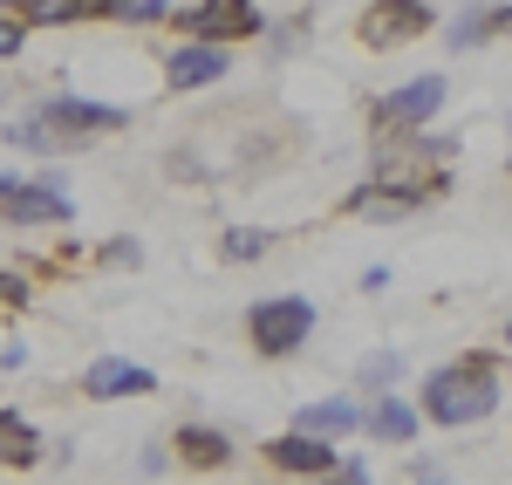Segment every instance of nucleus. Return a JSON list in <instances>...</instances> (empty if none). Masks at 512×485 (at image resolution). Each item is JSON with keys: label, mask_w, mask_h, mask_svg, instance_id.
Here are the masks:
<instances>
[{"label": "nucleus", "mask_w": 512, "mask_h": 485, "mask_svg": "<svg viewBox=\"0 0 512 485\" xmlns=\"http://www.w3.org/2000/svg\"><path fill=\"white\" fill-rule=\"evenodd\" d=\"M492 404H499V383L478 363L437 369L431 383H424V410H431L437 424H478V417H492Z\"/></svg>", "instance_id": "f257e3e1"}, {"label": "nucleus", "mask_w": 512, "mask_h": 485, "mask_svg": "<svg viewBox=\"0 0 512 485\" xmlns=\"http://www.w3.org/2000/svg\"><path fill=\"white\" fill-rule=\"evenodd\" d=\"M246 335H253L260 356H294V349L315 335V308H308L301 294H274V301H260V308L246 315Z\"/></svg>", "instance_id": "f03ea898"}, {"label": "nucleus", "mask_w": 512, "mask_h": 485, "mask_svg": "<svg viewBox=\"0 0 512 485\" xmlns=\"http://www.w3.org/2000/svg\"><path fill=\"white\" fill-rule=\"evenodd\" d=\"M424 28H431L424 0H376V7L362 14V41H369V48H396V41H417Z\"/></svg>", "instance_id": "7ed1b4c3"}, {"label": "nucleus", "mask_w": 512, "mask_h": 485, "mask_svg": "<svg viewBox=\"0 0 512 485\" xmlns=\"http://www.w3.org/2000/svg\"><path fill=\"white\" fill-rule=\"evenodd\" d=\"M226 76V41H178L171 48V62H164V82L171 89H205V82Z\"/></svg>", "instance_id": "20e7f679"}, {"label": "nucleus", "mask_w": 512, "mask_h": 485, "mask_svg": "<svg viewBox=\"0 0 512 485\" xmlns=\"http://www.w3.org/2000/svg\"><path fill=\"white\" fill-rule=\"evenodd\" d=\"M185 21V35L198 41H233V35H260V14L246 7V0H205L192 14H178Z\"/></svg>", "instance_id": "39448f33"}, {"label": "nucleus", "mask_w": 512, "mask_h": 485, "mask_svg": "<svg viewBox=\"0 0 512 485\" xmlns=\"http://www.w3.org/2000/svg\"><path fill=\"white\" fill-rule=\"evenodd\" d=\"M437 103H444V76H417V82H403L390 103H383V123H396V130H417V123L437 117Z\"/></svg>", "instance_id": "423d86ee"}, {"label": "nucleus", "mask_w": 512, "mask_h": 485, "mask_svg": "<svg viewBox=\"0 0 512 485\" xmlns=\"http://www.w3.org/2000/svg\"><path fill=\"white\" fill-rule=\"evenodd\" d=\"M267 458H274L280 472H335V451L321 445L315 431H287V438H274Z\"/></svg>", "instance_id": "0eeeda50"}, {"label": "nucleus", "mask_w": 512, "mask_h": 485, "mask_svg": "<svg viewBox=\"0 0 512 485\" xmlns=\"http://www.w3.org/2000/svg\"><path fill=\"white\" fill-rule=\"evenodd\" d=\"M151 383H158L151 369L123 363V356H110V363H96L89 376H82V390H89V397H130V390H151Z\"/></svg>", "instance_id": "6e6552de"}, {"label": "nucleus", "mask_w": 512, "mask_h": 485, "mask_svg": "<svg viewBox=\"0 0 512 485\" xmlns=\"http://www.w3.org/2000/svg\"><path fill=\"white\" fill-rule=\"evenodd\" d=\"M178 458H185V465H198V472H219V465L233 458V445H226V431L185 424V431H178Z\"/></svg>", "instance_id": "1a4fd4ad"}, {"label": "nucleus", "mask_w": 512, "mask_h": 485, "mask_svg": "<svg viewBox=\"0 0 512 485\" xmlns=\"http://www.w3.org/2000/svg\"><path fill=\"white\" fill-rule=\"evenodd\" d=\"M362 417H355L349 397H328V404H308L301 417H294V431H315V438H328V431H355Z\"/></svg>", "instance_id": "9d476101"}, {"label": "nucleus", "mask_w": 512, "mask_h": 485, "mask_svg": "<svg viewBox=\"0 0 512 485\" xmlns=\"http://www.w3.org/2000/svg\"><path fill=\"white\" fill-rule=\"evenodd\" d=\"M55 123H69V130H117V123H130V117H123V110H110V103L69 96V103H55Z\"/></svg>", "instance_id": "9b49d317"}, {"label": "nucleus", "mask_w": 512, "mask_h": 485, "mask_svg": "<svg viewBox=\"0 0 512 485\" xmlns=\"http://www.w3.org/2000/svg\"><path fill=\"white\" fill-rule=\"evenodd\" d=\"M7 212H14L21 226H41V219H69V199H62V192L28 185V192H14V199H7Z\"/></svg>", "instance_id": "f8f14e48"}, {"label": "nucleus", "mask_w": 512, "mask_h": 485, "mask_svg": "<svg viewBox=\"0 0 512 485\" xmlns=\"http://www.w3.org/2000/svg\"><path fill=\"white\" fill-rule=\"evenodd\" d=\"M369 431H376V438H390V445H410V431H417V410L410 404H376V417H369Z\"/></svg>", "instance_id": "ddd939ff"}, {"label": "nucleus", "mask_w": 512, "mask_h": 485, "mask_svg": "<svg viewBox=\"0 0 512 485\" xmlns=\"http://www.w3.org/2000/svg\"><path fill=\"white\" fill-rule=\"evenodd\" d=\"M41 28H62V21H82V14H103V0H28Z\"/></svg>", "instance_id": "4468645a"}, {"label": "nucleus", "mask_w": 512, "mask_h": 485, "mask_svg": "<svg viewBox=\"0 0 512 485\" xmlns=\"http://www.w3.org/2000/svg\"><path fill=\"white\" fill-rule=\"evenodd\" d=\"M35 458V431L21 417H0V465H28Z\"/></svg>", "instance_id": "2eb2a0df"}, {"label": "nucleus", "mask_w": 512, "mask_h": 485, "mask_svg": "<svg viewBox=\"0 0 512 485\" xmlns=\"http://www.w3.org/2000/svg\"><path fill=\"white\" fill-rule=\"evenodd\" d=\"M103 14L130 21V28H151V21H164V0H103Z\"/></svg>", "instance_id": "dca6fc26"}, {"label": "nucleus", "mask_w": 512, "mask_h": 485, "mask_svg": "<svg viewBox=\"0 0 512 485\" xmlns=\"http://www.w3.org/2000/svg\"><path fill=\"white\" fill-rule=\"evenodd\" d=\"M485 35H499V7H485V14H472V21H458V28H451V48H478Z\"/></svg>", "instance_id": "f3484780"}, {"label": "nucleus", "mask_w": 512, "mask_h": 485, "mask_svg": "<svg viewBox=\"0 0 512 485\" xmlns=\"http://www.w3.org/2000/svg\"><path fill=\"white\" fill-rule=\"evenodd\" d=\"M267 253V233H226V260H260Z\"/></svg>", "instance_id": "a211bd4d"}, {"label": "nucleus", "mask_w": 512, "mask_h": 485, "mask_svg": "<svg viewBox=\"0 0 512 485\" xmlns=\"http://www.w3.org/2000/svg\"><path fill=\"white\" fill-rule=\"evenodd\" d=\"M362 376H369V383H390V376H396V356H369V369H362Z\"/></svg>", "instance_id": "6ab92c4d"}, {"label": "nucleus", "mask_w": 512, "mask_h": 485, "mask_svg": "<svg viewBox=\"0 0 512 485\" xmlns=\"http://www.w3.org/2000/svg\"><path fill=\"white\" fill-rule=\"evenodd\" d=\"M14 48H21V28H14V21H0V55H14Z\"/></svg>", "instance_id": "aec40b11"}, {"label": "nucleus", "mask_w": 512, "mask_h": 485, "mask_svg": "<svg viewBox=\"0 0 512 485\" xmlns=\"http://www.w3.org/2000/svg\"><path fill=\"white\" fill-rule=\"evenodd\" d=\"M499 28H506V35H512V7H499Z\"/></svg>", "instance_id": "412c9836"}, {"label": "nucleus", "mask_w": 512, "mask_h": 485, "mask_svg": "<svg viewBox=\"0 0 512 485\" xmlns=\"http://www.w3.org/2000/svg\"><path fill=\"white\" fill-rule=\"evenodd\" d=\"M506 342H512V328H506Z\"/></svg>", "instance_id": "4be33fe9"}]
</instances>
